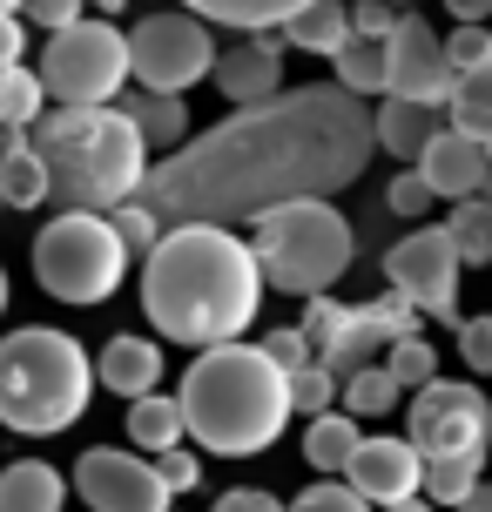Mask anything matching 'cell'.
I'll return each instance as SVG.
<instances>
[{"mask_svg":"<svg viewBox=\"0 0 492 512\" xmlns=\"http://www.w3.org/2000/svg\"><path fill=\"white\" fill-rule=\"evenodd\" d=\"M459 270H466V256L452 243L445 223H418L405 243H391L385 250V277L391 290H405L425 317H439V324H459Z\"/></svg>","mask_w":492,"mask_h":512,"instance_id":"obj_12","label":"cell"},{"mask_svg":"<svg viewBox=\"0 0 492 512\" xmlns=\"http://www.w3.org/2000/svg\"><path fill=\"white\" fill-rule=\"evenodd\" d=\"M88 7H102V14H115V7H122V0H88Z\"/></svg>","mask_w":492,"mask_h":512,"instance_id":"obj_50","label":"cell"},{"mask_svg":"<svg viewBox=\"0 0 492 512\" xmlns=\"http://www.w3.org/2000/svg\"><path fill=\"white\" fill-rule=\"evenodd\" d=\"M344 479H351L371 506H398V499L425 492V452H418L412 438H364Z\"/></svg>","mask_w":492,"mask_h":512,"instance_id":"obj_16","label":"cell"},{"mask_svg":"<svg viewBox=\"0 0 492 512\" xmlns=\"http://www.w3.org/2000/svg\"><path fill=\"white\" fill-rule=\"evenodd\" d=\"M263 351L284 364V371H304V364H317V351H311V337H304V324H284V331H270V337H263Z\"/></svg>","mask_w":492,"mask_h":512,"instance_id":"obj_40","label":"cell"},{"mask_svg":"<svg viewBox=\"0 0 492 512\" xmlns=\"http://www.w3.org/2000/svg\"><path fill=\"white\" fill-rule=\"evenodd\" d=\"M358 445H364V432H358V418H351L344 405L304 425V465H311V472H324V479H344V472H351V459H358Z\"/></svg>","mask_w":492,"mask_h":512,"instance_id":"obj_21","label":"cell"},{"mask_svg":"<svg viewBox=\"0 0 492 512\" xmlns=\"http://www.w3.org/2000/svg\"><path fill=\"white\" fill-rule=\"evenodd\" d=\"M263 263L257 243L230 236V223H176L142 263V310L169 344L209 351L236 344L257 324L263 304Z\"/></svg>","mask_w":492,"mask_h":512,"instance_id":"obj_2","label":"cell"},{"mask_svg":"<svg viewBox=\"0 0 492 512\" xmlns=\"http://www.w3.org/2000/svg\"><path fill=\"white\" fill-rule=\"evenodd\" d=\"M41 81H48V95L61 108H108L115 95H122V81H135L129 34L81 14L75 27L48 34V48H41Z\"/></svg>","mask_w":492,"mask_h":512,"instance_id":"obj_9","label":"cell"},{"mask_svg":"<svg viewBox=\"0 0 492 512\" xmlns=\"http://www.w3.org/2000/svg\"><path fill=\"white\" fill-rule=\"evenodd\" d=\"M284 41L304 48V54H337L351 41V0H311L304 14L284 21Z\"/></svg>","mask_w":492,"mask_h":512,"instance_id":"obj_24","label":"cell"},{"mask_svg":"<svg viewBox=\"0 0 492 512\" xmlns=\"http://www.w3.org/2000/svg\"><path fill=\"white\" fill-rule=\"evenodd\" d=\"M68 506V479L41 459H14L0 472V512H61Z\"/></svg>","mask_w":492,"mask_h":512,"instance_id":"obj_22","label":"cell"},{"mask_svg":"<svg viewBox=\"0 0 492 512\" xmlns=\"http://www.w3.org/2000/svg\"><path fill=\"white\" fill-rule=\"evenodd\" d=\"M398 21H405L398 0H351V34H364V41H391Z\"/></svg>","mask_w":492,"mask_h":512,"instance_id":"obj_38","label":"cell"},{"mask_svg":"<svg viewBox=\"0 0 492 512\" xmlns=\"http://www.w3.org/2000/svg\"><path fill=\"white\" fill-rule=\"evenodd\" d=\"M405 438H412L425 459H486V445H492L486 391L466 384V378H432L425 391H412Z\"/></svg>","mask_w":492,"mask_h":512,"instance_id":"obj_11","label":"cell"},{"mask_svg":"<svg viewBox=\"0 0 492 512\" xmlns=\"http://www.w3.org/2000/svg\"><path fill=\"white\" fill-rule=\"evenodd\" d=\"M41 102H48V81L34 75V68H0V128H27L41 122Z\"/></svg>","mask_w":492,"mask_h":512,"instance_id":"obj_30","label":"cell"},{"mask_svg":"<svg viewBox=\"0 0 492 512\" xmlns=\"http://www.w3.org/2000/svg\"><path fill=\"white\" fill-rule=\"evenodd\" d=\"M216 512H290V506L270 499L263 486H230V492H216Z\"/></svg>","mask_w":492,"mask_h":512,"instance_id":"obj_44","label":"cell"},{"mask_svg":"<svg viewBox=\"0 0 492 512\" xmlns=\"http://www.w3.org/2000/svg\"><path fill=\"white\" fill-rule=\"evenodd\" d=\"M250 230H257L263 283L284 290V297H324L351 270V223L337 216L331 196L277 203V209H263Z\"/></svg>","mask_w":492,"mask_h":512,"instance_id":"obj_6","label":"cell"},{"mask_svg":"<svg viewBox=\"0 0 492 512\" xmlns=\"http://www.w3.org/2000/svg\"><path fill=\"white\" fill-rule=\"evenodd\" d=\"M0 196H7V209L54 203V176H48V162H41L27 128H7V142H0Z\"/></svg>","mask_w":492,"mask_h":512,"instance_id":"obj_19","label":"cell"},{"mask_svg":"<svg viewBox=\"0 0 492 512\" xmlns=\"http://www.w3.org/2000/svg\"><path fill=\"white\" fill-rule=\"evenodd\" d=\"M284 27H263L250 41H236L230 54H216V88H223V102L250 108V102H270V95H284Z\"/></svg>","mask_w":492,"mask_h":512,"instance_id":"obj_15","label":"cell"},{"mask_svg":"<svg viewBox=\"0 0 492 512\" xmlns=\"http://www.w3.org/2000/svg\"><path fill=\"white\" fill-rule=\"evenodd\" d=\"M0 209H7V196H0Z\"/></svg>","mask_w":492,"mask_h":512,"instance_id":"obj_54","label":"cell"},{"mask_svg":"<svg viewBox=\"0 0 492 512\" xmlns=\"http://www.w3.org/2000/svg\"><path fill=\"white\" fill-rule=\"evenodd\" d=\"M0 310H7V270H0Z\"/></svg>","mask_w":492,"mask_h":512,"instance_id":"obj_51","label":"cell"},{"mask_svg":"<svg viewBox=\"0 0 492 512\" xmlns=\"http://www.w3.org/2000/svg\"><path fill=\"white\" fill-rule=\"evenodd\" d=\"M129 243L102 209H61L48 230L34 236V283L61 304H108L129 277Z\"/></svg>","mask_w":492,"mask_h":512,"instance_id":"obj_7","label":"cell"},{"mask_svg":"<svg viewBox=\"0 0 492 512\" xmlns=\"http://www.w3.org/2000/svg\"><path fill=\"white\" fill-rule=\"evenodd\" d=\"M108 216H115L122 243H129V250H142V256L156 250V243H162V230H169V223H162V216H156L149 203H142V196H135V203H122V209H108Z\"/></svg>","mask_w":492,"mask_h":512,"instance_id":"obj_36","label":"cell"},{"mask_svg":"<svg viewBox=\"0 0 492 512\" xmlns=\"http://www.w3.org/2000/svg\"><path fill=\"white\" fill-rule=\"evenodd\" d=\"M452 21H492V0H445Z\"/></svg>","mask_w":492,"mask_h":512,"instance_id":"obj_46","label":"cell"},{"mask_svg":"<svg viewBox=\"0 0 492 512\" xmlns=\"http://www.w3.org/2000/svg\"><path fill=\"white\" fill-rule=\"evenodd\" d=\"M122 108H129L135 128L149 135V149H182V142H189V108H182V95H149V88H142V95H129Z\"/></svg>","mask_w":492,"mask_h":512,"instance_id":"obj_27","label":"cell"},{"mask_svg":"<svg viewBox=\"0 0 492 512\" xmlns=\"http://www.w3.org/2000/svg\"><path fill=\"white\" fill-rule=\"evenodd\" d=\"M182 438H189L182 398H162V391H149V398H135V405H129V445H135V452L162 459V452H176Z\"/></svg>","mask_w":492,"mask_h":512,"instance_id":"obj_23","label":"cell"},{"mask_svg":"<svg viewBox=\"0 0 492 512\" xmlns=\"http://www.w3.org/2000/svg\"><path fill=\"white\" fill-rule=\"evenodd\" d=\"M385 203H391V216H405V223H418V216H425V209L439 203V196H432V182H425V169L412 162V169H405V176H398V182L385 189Z\"/></svg>","mask_w":492,"mask_h":512,"instance_id":"obj_37","label":"cell"},{"mask_svg":"<svg viewBox=\"0 0 492 512\" xmlns=\"http://www.w3.org/2000/svg\"><path fill=\"white\" fill-rule=\"evenodd\" d=\"M459 358H466L479 378H492V317H472V324H459Z\"/></svg>","mask_w":492,"mask_h":512,"instance_id":"obj_41","label":"cell"},{"mask_svg":"<svg viewBox=\"0 0 492 512\" xmlns=\"http://www.w3.org/2000/svg\"><path fill=\"white\" fill-rule=\"evenodd\" d=\"M75 492L95 512H169V479H162L156 459L142 452H122V445H95L75 459Z\"/></svg>","mask_w":492,"mask_h":512,"instance_id":"obj_13","label":"cell"},{"mask_svg":"<svg viewBox=\"0 0 492 512\" xmlns=\"http://www.w3.org/2000/svg\"><path fill=\"white\" fill-rule=\"evenodd\" d=\"M418 169H425V182H432V196H452V203H466V196H479L492 176V155L479 135H466L459 122H445L439 135H432V149L418 155Z\"/></svg>","mask_w":492,"mask_h":512,"instance_id":"obj_17","label":"cell"},{"mask_svg":"<svg viewBox=\"0 0 492 512\" xmlns=\"http://www.w3.org/2000/svg\"><path fill=\"white\" fill-rule=\"evenodd\" d=\"M189 14H203L216 27H243V34H263V27H284L290 14H304L311 0H182Z\"/></svg>","mask_w":492,"mask_h":512,"instance_id":"obj_25","label":"cell"},{"mask_svg":"<svg viewBox=\"0 0 492 512\" xmlns=\"http://www.w3.org/2000/svg\"><path fill=\"white\" fill-rule=\"evenodd\" d=\"M304 337L324 371L351 378L364 364H385V351L398 337H418V304L405 290H391L378 304H324V297H304Z\"/></svg>","mask_w":492,"mask_h":512,"instance_id":"obj_8","label":"cell"},{"mask_svg":"<svg viewBox=\"0 0 492 512\" xmlns=\"http://www.w3.org/2000/svg\"><path fill=\"white\" fill-rule=\"evenodd\" d=\"M479 479H486V459H425V499L432 506H466Z\"/></svg>","mask_w":492,"mask_h":512,"instance_id":"obj_32","label":"cell"},{"mask_svg":"<svg viewBox=\"0 0 492 512\" xmlns=\"http://www.w3.org/2000/svg\"><path fill=\"white\" fill-rule=\"evenodd\" d=\"M21 7H27V0H0V14H21Z\"/></svg>","mask_w":492,"mask_h":512,"instance_id":"obj_49","label":"cell"},{"mask_svg":"<svg viewBox=\"0 0 492 512\" xmlns=\"http://www.w3.org/2000/svg\"><path fill=\"white\" fill-rule=\"evenodd\" d=\"M290 512H378V506H371L351 479H317V486H304L290 499Z\"/></svg>","mask_w":492,"mask_h":512,"instance_id":"obj_35","label":"cell"},{"mask_svg":"<svg viewBox=\"0 0 492 512\" xmlns=\"http://www.w3.org/2000/svg\"><path fill=\"white\" fill-rule=\"evenodd\" d=\"M385 364H391V378L405 384V391H425V384L439 378V351L425 344V337H398L385 351Z\"/></svg>","mask_w":492,"mask_h":512,"instance_id":"obj_34","label":"cell"},{"mask_svg":"<svg viewBox=\"0 0 492 512\" xmlns=\"http://www.w3.org/2000/svg\"><path fill=\"white\" fill-rule=\"evenodd\" d=\"M371 115H378V149L398 155V162H418V155L432 149V135H439V108L405 102V95H385Z\"/></svg>","mask_w":492,"mask_h":512,"instance_id":"obj_20","label":"cell"},{"mask_svg":"<svg viewBox=\"0 0 492 512\" xmlns=\"http://www.w3.org/2000/svg\"><path fill=\"white\" fill-rule=\"evenodd\" d=\"M34 149L48 162L54 176V203L61 209H122L142 196V182H149V135L135 128L129 108H61L41 115V135H34Z\"/></svg>","mask_w":492,"mask_h":512,"instance_id":"obj_4","label":"cell"},{"mask_svg":"<svg viewBox=\"0 0 492 512\" xmlns=\"http://www.w3.org/2000/svg\"><path fill=\"white\" fill-rule=\"evenodd\" d=\"M216 21L203 14H149V21L129 27V61H135V81L149 88V95H182V88H196L203 75H216Z\"/></svg>","mask_w":492,"mask_h":512,"instance_id":"obj_10","label":"cell"},{"mask_svg":"<svg viewBox=\"0 0 492 512\" xmlns=\"http://www.w3.org/2000/svg\"><path fill=\"white\" fill-rule=\"evenodd\" d=\"M21 54H27V27H21V14H0V68H21Z\"/></svg>","mask_w":492,"mask_h":512,"instance_id":"obj_45","label":"cell"},{"mask_svg":"<svg viewBox=\"0 0 492 512\" xmlns=\"http://www.w3.org/2000/svg\"><path fill=\"white\" fill-rule=\"evenodd\" d=\"M95 391V358L81 351V337L54 324L0 337V425L21 438H54L68 432Z\"/></svg>","mask_w":492,"mask_h":512,"instance_id":"obj_5","label":"cell"},{"mask_svg":"<svg viewBox=\"0 0 492 512\" xmlns=\"http://www.w3.org/2000/svg\"><path fill=\"white\" fill-rule=\"evenodd\" d=\"M378 512H439V506H432L425 492H412V499H398V506H378Z\"/></svg>","mask_w":492,"mask_h":512,"instance_id":"obj_48","label":"cell"},{"mask_svg":"<svg viewBox=\"0 0 492 512\" xmlns=\"http://www.w3.org/2000/svg\"><path fill=\"white\" fill-rule=\"evenodd\" d=\"M385 48H391V95L425 102V108H452L459 68H452V54H445V34H439V27H425L418 14H405Z\"/></svg>","mask_w":492,"mask_h":512,"instance_id":"obj_14","label":"cell"},{"mask_svg":"<svg viewBox=\"0 0 492 512\" xmlns=\"http://www.w3.org/2000/svg\"><path fill=\"white\" fill-rule=\"evenodd\" d=\"M182 418L189 438L216 459H250L270 452L290 425V371L263 344H209L203 358L182 371Z\"/></svg>","mask_w":492,"mask_h":512,"instance_id":"obj_3","label":"cell"},{"mask_svg":"<svg viewBox=\"0 0 492 512\" xmlns=\"http://www.w3.org/2000/svg\"><path fill=\"white\" fill-rule=\"evenodd\" d=\"M344 405V378L324 371V364H304V371H290V411H304V418H324V411Z\"/></svg>","mask_w":492,"mask_h":512,"instance_id":"obj_33","label":"cell"},{"mask_svg":"<svg viewBox=\"0 0 492 512\" xmlns=\"http://www.w3.org/2000/svg\"><path fill=\"white\" fill-rule=\"evenodd\" d=\"M162 479H169V492H196L203 486V459H196V452H189V445H176V452H162Z\"/></svg>","mask_w":492,"mask_h":512,"instance_id":"obj_42","label":"cell"},{"mask_svg":"<svg viewBox=\"0 0 492 512\" xmlns=\"http://www.w3.org/2000/svg\"><path fill=\"white\" fill-rule=\"evenodd\" d=\"M479 196H486V203H492V176H486V189H479Z\"/></svg>","mask_w":492,"mask_h":512,"instance_id":"obj_52","label":"cell"},{"mask_svg":"<svg viewBox=\"0 0 492 512\" xmlns=\"http://www.w3.org/2000/svg\"><path fill=\"white\" fill-rule=\"evenodd\" d=\"M445 54H452V68L466 75V68H479L492 54V34H486V21H459L452 34H445Z\"/></svg>","mask_w":492,"mask_h":512,"instance_id":"obj_39","label":"cell"},{"mask_svg":"<svg viewBox=\"0 0 492 512\" xmlns=\"http://www.w3.org/2000/svg\"><path fill=\"white\" fill-rule=\"evenodd\" d=\"M452 512H492V486L479 479V486H472V499H466V506H452Z\"/></svg>","mask_w":492,"mask_h":512,"instance_id":"obj_47","label":"cell"},{"mask_svg":"<svg viewBox=\"0 0 492 512\" xmlns=\"http://www.w3.org/2000/svg\"><path fill=\"white\" fill-rule=\"evenodd\" d=\"M398 7H418V0H398Z\"/></svg>","mask_w":492,"mask_h":512,"instance_id":"obj_53","label":"cell"},{"mask_svg":"<svg viewBox=\"0 0 492 512\" xmlns=\"http://www.w3.org/2000/svg\"><path fill=\"white\" fill-rule=\"evenodd\" d=\"M445 115L466 128V135L492 142V54L479 61V68H466V75H459V88H452V108H445Z\"/></svg>","mask_w":492,"mask_h":512,"instance_id":"obj_28","label":"cell"},{"mask_svg":"<svg viewBox=\"0 0 492 512\" xmlns=\"http://www.w3.org/2000/svg\"><path fill=\"white\" fill-rule=\"evenodd\" d=\"M81 7H88V0H27V21L48 27V34H61V27L81 21Z\"/></svg>","mask_w":492,"mask_h":512,"instance_id":"obj_43","label":"cell"},{"mask_svg":"<svg viewBox=\"0 0 492 512\" xmlns=\"http://www.w3.org/2000/svg\"><path fill=\"white\" fill-rule=\"evenodd\" d=\"M398 398H405V384L391 378V364H364V371L344 378V411L351 418H385V411H398Z\"/></svg>","mask_w":492,"mask_h":512,"instance_id":"obj_29","label":"cell"},{"mask_svg":"<svg viewBox=\"0 0 492 512\" xmlns=\"http://www.w3.org/2000/svg\"><path fill=\"white\" fill-rule=\"evenodd\" d=\"M445 230H452V243H459V256H466L472 270H479V263H492V203H486V196H466V203H452Z\"/></svg>","mask_w":492,"mask_h":512,"instance_id":"obj_31","label":"cell"},{"mask_svg":"<svg viewBox=\"0 0 492 512\" xmlns=\"http://www.w3.org/2000/svg\"><path fill=\"white\" fill-rule=\"evenodd\" d=\"M378 149V115L344 81L284 88L169 149L142 182L162 223H257L297 196H337Z\"/></svg>","mask_w":492,"mask_h":512,"instance_id":"obj_1","label":"cell"},{"mask_svg":"<svg viewBox=\"0 0 492 512\" xmlns=\"http://www.w3.org/2000/svg\"><path fill=\"white\" fill-rule=\"evenodd\" d=\"M331 61H337V81H344L351 95H391V48H385V41L351 34Z\"/></svg>","mask_w":492,"mask_h":512,"instance_id":"obj_26","label":"cell"},{"mask_svg":"<svg viewBox=\"0 0 492 512\" xmlns=\"http://www.w3.org/2000/svg\"><path fill=\"white\" fill-rule=\"evenodd\" d=\"M95 378L108 384V391H115V398H149V391H156L162 384V351L156 344H149V337H108L102 344V358H95Z\"/></svg>","mask_w":492,"mask_h":512,"instance_id":"obj_18","label":"cell"}]
</instances>
